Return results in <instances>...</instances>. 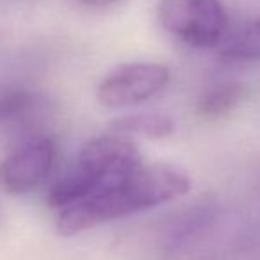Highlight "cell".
I'll return each mask as SVG.
<instances>
[{
  "label": "cell",
  "mask_w": 260,
  "mask_h": 260,
  "mask_svg": "<svg viewBox=\"0 0 260 260\" xmlns=\"http://www.w3.org/2000/svg\"><path fill=\"white\" fill-rule=\"evenodd\" d=\"M170 80V68L160 62H125L100 80L96 98L107 109L132 107L160 94Z\"/></svg>",
  "instance_id": "cell-4"
},
{
  "label": "cell",
  "mask_w": 260,
  "mask_h": 260,
  "mask_svg": "<svg viewBox=\"0 0 260 260\" xmlns=\"http://www.w3.org/2000/svg\"><path fill=\"white\" fill-rule=\"evenodd\" d=\"M223 62H256L260 61V16L244 27L219 54Z\"/></svg>",
  "instance_id": "cell-8"
},
{
  "label": "cell",
  "mask_w": 260,
  "mask_h": 260,
  "mask_svg": "<svg viewBox=\"0 0 260 260\" xmlns=\"http://www.w3.org/2000/svg\"><path fill=\"white\" fill-rule=\"evenodd\" d=\"M109 130L130 139L143 138L150 141H160L173 136L175 121L173 118L162 112H134V114L114 118L109 123Z\"/></svg>",
  "instance_id": "cell-6"
},
{
  "label": "cell",
  "mask_w": 260,
  "mask_h": 260,
  "mask_svg": "<svg viewBox=\"0 0 260 260\" xmlns=\"http://www.w3.org/2000/svg\"><path fill=\"white\" fill-rule=\"evenodd\" d=\"M57 160V145L50 136H30L0 162V185L9 194H27L41 187Z\"/></svg>",
  "instance_id": "cell-5"
},
{
  "label": "cell",
  "mask_w": 260,
  "mask_h": 260,
  "mask_svg": "<svg viewBox=\"0 0 260 260\" xmlns=\"http://www.w3.org/2000/svg\"><path fill=\"white\" fill-rule=\"evenodd\" d=\"M246 94H248V89L239 80L216 84L203 91L202 96L198 98L196 114L203 119L228 118L244 102Z\"/></svg>",
  "instance_id": "cell-7"
},
{
  "label": "cell",
  "mask_w": 260,
  "mask_h": 260,
  "mask_svg": "<svg viewBox=\"0 0 260 260\" xmlns=\"http://www.w3.org/2000/svg\"><path fill=\"white\" fill-rule=\"evenodd\" d=\"M84 6H89V8H107V6L118 4L121 0H79Z\"/></svg>",
  "instance_id": "cell-10"
},
{
  "label": "cell",
  "mask_w": 260,
  "mask_h": 260,
  "mask_svg": "<svg viewBox=\"0 0 260 260\" xmlns=\"http://www.w3.org/2000/svg\"><path fill=\"white\" fill-rule=\"evenodd\" d=\"M141 162V152L134 139L111 130L96 136L80 148L73 170L50 187L47 194L48 207L54 210L64 209Z\"/></svg>",
  "instance_id": "cell-2"
},
{
  "label": "cell",
  "mask_w": 260,
  "mask_h": 260,
  "mask_svg": "<svg viewBox=\"0 0 260 260\" xmlns=\"http://www.w3.org/2000/svg\"><path fill=\"white\" fill-rule=\"evenodd\" d=\"M38 100L27 91H16L0 98V123L8 126H27L36 114Z\"/></svg>",
  "instance_id": "cell-9"
},
{
  "label": "cell",
  "mask_w": 260,
  "mask_h": 260,
  "mask_svg": "<svg viewBox=\"0 0 260 260\" xmlns=\"http://www.w3.org/2000/svg\"><path fill=\"white\" fill-rule=\"evenodd\" d=\"M157 20L191 48H214L226 34L228 15L221 0H160Z\"/></svg>",
  "instance_id": "cell-3"
},
{
  "label": "cell",
  "mask_w": 260,
  "mask_h": 260,
  "mask_svg": "<svg viewBox=\"0 0 260 260\" xmlns=\"http://www.w3.org/2000/svg\"><path fill=\"white\" fill-rule=\"evenodd\" d=\"M191 187V177L180 166L143 160L123 177L57 210L55 230L62 237H73L100 224L182 198Z\"/></svg>",
  "instance_id": "cell-1"
}]
</instances>
